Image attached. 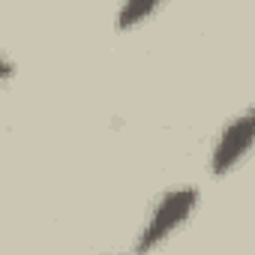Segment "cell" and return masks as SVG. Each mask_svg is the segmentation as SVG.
Returning a JSON list of instances; mask_svg holds the SVG:
<instances>
[{
    "mask_svg": "<svg viewBox=\"0 0 255 255\" xmlns=\"http://www.w3.org/2000/svg\"><path fill=\"white\" fill-rule=\"evenodd\" d=\"M195 207H198V189L195 186H174V189H168L159 198V204L150 210V216H147V222H144V228H141V234L135 240V252L147 255L156 246H162L192 216Z\"/></svg>",
    "mask_w": 255,
    "mask_h": 255,
    "instance_id": "1",
    "label": "cell"
},
{
    "mask_svg": "<svg viewBox=\"0 0 255 255\" xmlns=\"http://www.w3.org/2000/svg\"><path fill=\"white\" fill-rule=\"evenodd\" d=\"M252 132H255V117H252V111L237 114L225 126V129H222V135H219V141L213 147V159H210V168H213L216 177H225V174H231L240 165V159L252 147Z\"/></svg>",
    "mask_w": 255,
    "mask_h": 255,
    "instance_id": "2",
    "label": "cell"
},
{
    "mask_svg": "<svg viewBox=\"0 0 255 255\" xmlns=\"http://www.w3.org/2000/svg\"><path fill=\"white\" fill-rule=\"evenodd\" d=\"M153 12H159V3H126L117 12V27L120 30H129V27H135L138 21H144Z\"/></svg>",
    "mask_w": 255,
    "mask_h": 255,
    "instance_id": "3",
    "label": "cell"
},
{
    "mask_svg": "<svg viewBox=\"0 0 255 255\" xmlns=\"http://www.w3.org/2000/svg\"><path fill=\"white\" fill-rule=\"evenodd\" d=\"M12 75H15V66H12V60L0 54V81H9Z\"/></svg>",
    "mask_w": 255,
    "mask_h": 255,
    "instance_id": "4",
    "label": "cell"
}]
</instances>
